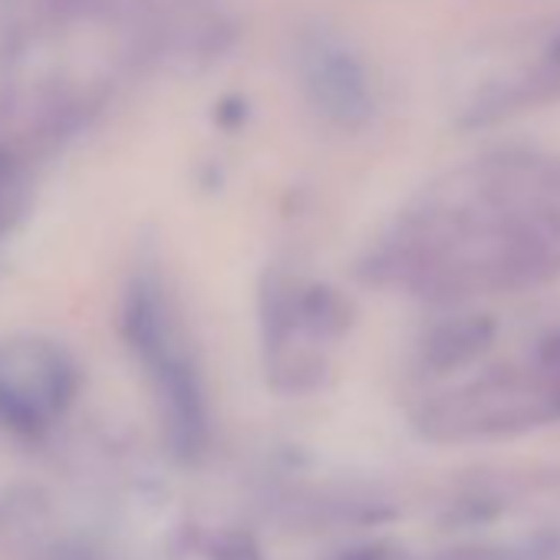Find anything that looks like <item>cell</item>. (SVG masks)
I'll use <instances>...</instances> for the list:
<instances>
[{"instance_id": "52a82bcc", "label": "cell", "mask_w": 560, "mask_h": 560, "mask_svg": "<svg viewBox=\"0 0 560 560\" xmlns=\"http://www.w3.org/2000/svg\"><path fill=\"white\" fill-rule=\"evenodd\" d=\"M208 560H264V553L254 544V537L241 530H228L208 544Z\"/></svg>"}, {"instance_id": "5b68a950", "label": "cell", "mask_w": 560, "mask_h": 560, "mask_svg": "<svg viewBox=\"0 0 560 560\" xmlns=\"http://www.w3.org/2000/svg\"><path fill=\"white\" fill-rule=\"evenodd\" d=\"M294 73L311 106L340 129H360L376 113V93L366 63L343 37L324 27L298 37Z\"/></svg>"}, {"instance_id": "8992f818", "label": "cell", "mask_w": 560, "mask_h": 560, "mask_svg": "<svg viewBox=\"0 0 560 560\" xmlns=\"http://www.w3.org/2000/svg\"><path fill=\"white\" fill-rule=\"evenodd\" d=\"M40 165L44 159L37 152L0 139V257L31 214Z\"/></svg>"}, {"instance_id": "7a4b0ae2", "label": "cell", "mask_w": 560, "mask_h": 560, "mask_svg": "<svg viewBox=\"0 0 560 560\" xmlns=\"http://www.w3.org/2000/svg\"><path fill=\"white\" fill-rule=\"evenodd\" d=\"M119 327L142 373L152 380L175 455L185 462L198 458L208 445L205 386L178 317V304L155 270H139L129 277L119 304Z\"/></svg>"}, {"instance_id": "3957f363", "label": "cell", "mask_w": 560, "mask_h": 560, "mask_svg": "<svg viewBox=\"0 0 560 560\" xmlns=\"http://www.w3.org/2000/svg\"><path fill=\"white\" fill-rule=\"evenodd\" d=\"M264 353L277 386L307 389L327 370V350L343 330L347 311L324 284L277 277L264 291Z\"/></svg>"}, {"instance_id": "277c9868", "label": "cell", "mask_w": 560, "mask_h": 560, "mask_svg": "<svg viewBox=\"0 0 560 560\" xmlns=\"http://www.w3.org/2000/svg\"><path fill=\"white\" fill-rule=\"evenodd\" d=\"M80 366L67 347L40 334L0 340V432L44 439L80 396Z\"/></svg>"}, {"instance_id": "ba28073f", "label": "cell", "mask_w": 560, "mask_h": 560, "mask_svg": "<svg viewBox=\"0 0 560 560\" xmlns=\"http://www.w3.org/2000/svg\"><path fill=\"white\" fill-rule=\"evenodd\" d=\"M334 560H402V553L389 544H360V547L337 553Z\"/></svg>"}, {"instance_id": "6da1fadb", "label": "cell", "mask_w": 560, "mask_h": 560, "mask_svg": "<svg viewBox=\"0 0 560 560\" xmlns=\"http://www.w3.org/2000/svg\"><path fill=\"white\" fill-rule=\"evenodd\" d=\"M373 277L422 301L517 298L560 280V159L498 152L412 201L373 254Z\"/></svg>"}]
</instances>
